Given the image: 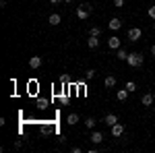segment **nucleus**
<instances>
[{"instance_id": "4", "label": "nucleus", "mask_w": 155, "mask_h": 153, "mask_svg": "<svg viewBox=\"0 0 155 153\" xmlns=\"http://www.w3.org/2000/svg\"><path fill=\"white\" fill-rule=\"evenodd\" d=\"M107 48H110V50H118V48H122V39L116 37V35H112L110 39H107Z\"/></svg>"}, {"instance_id": "5", "label": "nucleus", "mask_w": 155, "mask_h": 153, "mask_svg": "<svg viewBox=\"0 0 155 153\" xmlns=\"http://www.w3.org/2000/svg\"><path fill=\"white\" fill-rule=\"evenodd\" d=\"M153 99H155V93H145L143 97H141V104H143L145 108H151L153 106Z\"/></svg>"}, {"instance_id": "18", "label": "nucleus", "mask_w": 155, "mask_h": 153, "mask_svg": "<svg viewBox=\"0 0 155 153\" xmlns=\"http://www.w3.org/2000/svg\"><path fill=\"white\" fill-rule=\"evenodd\" d=\"M89 35L99 37V35H101V27H97V25H95V27H91V29H89Z\"/></svg>"}, {"instance_id": "15", "label": "nucleus", "mask_w": 155, "mask_h": 153, "mask_svg": "<svg viewBox=\"0 0 155 153\" xmlns=\"http://www.w3.org/2000/svg\"><path fill=\"white\" fill-rule=\"evenodd\" d=\"M87 46L91 48V50H95V48L99 46V39H97L95 35H91V37H89V39H87Z\"/></svg>"}, {"instance_id": "14", "label": "nucleus", "mask_w": 155, "mask_h": 153, "mask_svg": "<svg viewBox=\"0 0 155 153\" xmlns=\"http://www.w3.org/2000/svg\"><path fill=\"white\" fill-rule=\"evenodd\" d=\"M128 93H130V91H128V89L124 87V89H120L118 93H116V99H118V101H124V99L128 97Z\"/></svg>"}, {"instance_id": "3", "label": "nucleus", "mask_w": 155, "mask_h": 153, "mask_svg": "<svg viewBox=\"0 0 155 153\" xmlns=\"http://www.w3.org/2000/svg\"><path fill=\"white\" fill-rule=\"evenodd\" d=\"M141 35H143V31H141L139 27H130V29H128V42H139Z\"/></svg>"}, {"instance_id": "17", "label": "nucleus", "mask_w": 155, "mask_h": 153, "mask_svg": "<svg viewBox=\"0 0 155 153\" xmlns=\"http://www.w3.org/2000/svg\"><path fill=\"white\" fill-rule=\"evenodd\" d=\"M116 52H118V54H116V58H118V60H126V58H128V52H126V50H122V48H118Z\"/></svg>"}, {"instance_id": "6", "label": "nucleus", "mask_w": 155, "mask_h": 153, "mask_svg": "<svg viewBox=\"0 0 155 153\" xmlns=\"http://www.w3.org/2000/svg\"><path fill=\"white\" fill-rule=\"evenodd\" d=\"M110 128H112V137H116V139L124 135V126H122L120 122H116V124H114V126H110Z\"/></svg>"}, {"instance_id": "2", "label": "nucleus", "mask_w": 155, "mask_h": 153, "mask_svg": "<svg viewBox=\"0 0 155 153\" xmlns=\"http://www.w3.org/2000/svg\"><path fill=\"white\" fill-rule=\"evenodd\" d=\"M91 12H93V6L85 2V4H81V6L77 8V17H79V21H85V19H87Z\"/></svg>"}, {"instance_id": "8", "label": "nucleus", "mask_w": 155, "mask_h": 153, "mask_svg": "<svg viewBox=\"0 0 155 153\" xmlns=\"http://www.w3.org/2000/svg\"><path fill=\"white\" fill-rule=\"evenodd\" d=\"M48 23L52 25V27H56V25H60V23H62V17H60L58 12H52V15L48 17Z\"/></svg>"}, {"instance_id": "23", "label": "nucleus", "mask_w": 155, "mask_h": 153, "mask_svg": "<svg viewBox=\"0 0 155 153\" xmlns=\"http://www.w3.org/2000/svg\"><path fill=\"white\" fill-rule=\"evenodd\" d=\"M114 6H116V8H122V6H124V0H114Z\"/></svg>"}, {"instance_id": "7", "label": "nucleus", "mask_w": 155, "mask_h": 153, "mask_svg": "<svg viewBox=\"0 0 155 153\" xmlns=\"http://www.w3.org/2000/svg\"><path fill=\"white\" fill-rule=\"evenodd\" d=\"M107 27H110L112 31H118L120 27H122V21H120L118 17H112V19H110V23H107Z\"/></svg>"}, {"instance_id": "12", "label": "nucleus", "mask_w": 155, "mask_h": 153, "mask_svg": "<svg viewBox=\"0 0 155 153\" xmlns=\"http://www.w3.org/2000/svg\"><path fill=\"white\" fill-rule=\"evenodd\" d=\"M104 85H106V89H114L116 87V77H106V81H104Z\"/></svg>"}, {"instance_id": "1", "label": "nucleus", "mask_w": 155, "mask_h": 153, "mask_svg": "<svg viewBox=\"0 0 155 153\" xmlns=\"http://www.w3.org/2000/svg\"><path fill=\"white\" fill-rule=\"evenodd\" d=\"M126 62H128V66H132V68H139V66H143L145 56L141 54V52H132V54H128Z\"/></svg>"}, {"instance_id": "11", "label": "nucleus", "mask_w": 155, "mask_h": 153, "mask_svg": "<svg viewBox=\"0 0 155 153\" xmlns=\"http://www.w3.org/2000/svg\"><path fill=\"white\" fill-rule=\"evenodd\" d=\"M101 141H104V135H101L99 130H93V132H91V143H93V145H99Z\"/></svg>"}, {"instance_id": "22", "label": "nucleus", "mask_w": 155, "mask_h": 153, "mask_svg": "<svg viewBox=\"0 0 155 153\" xmlns=\"http://www.w3.org/2000/svg\"><path fill=\"white\" fill-rule=\"evenodd\" d=\"M147 15H149V17H151V19L155 21V4H153V6H149V11H147Z\"/></svg>"}, {"instance_id": "13", "label": "nucleus", "mask_w": 155, "mask_h": 153, "mask_svg": "<svg viewBox=\"0 0 155 153\" xmlns=\"http://www.w3.org/2000/svg\"><path fill=\"white\" fill-rule=\"evenodd\" d=\"M77 122H79V114H74V112H72V114L66 116V124H68V126H74Z\"/></svg>"}, {"instance_id": "9", "label": "nucleus", "mask_w": 155, "mask_h": 153, "mask_svg": "<svg viewBox=\"0 0 155 153\" xmlns=\"http://www.w3.org/2000/svg\"><path fill=\"white\" fill-rule=\"evenodd\" d=\"M39 66H41V58H39V56H31V58H29V68L35 71V68H39Z\"/></svg>"}, {"instance_id": "10", "label": "nucleus", "mask_w": 155, "mask_h": 153, "mask_svg": "<svg viewBox=\"0 0 155 153\" xmlns=\"http://www.w3.org/2000/svg\"><path fill=\"white\" fill-rule=\"evenodd\" d=\"M104 122H106L107 126H114V124L118 122V116H116V114H106V116H104Z\"/></svg>"}, {"instance_id": "16", "label": "nucleus", "mask_w": 155, "mask_h": 153, "mask_svg": "<svg viewBox=\"0 0 155 153\" xmlns=\"http://www.w3.org/2000/svg\"><path fill=\"white\" fill-rule=\"evenodd\" d=\"M95 68H89V71H85V81H93L95 79Z\"/></svg>"}, {"instance_id": "24", "label": "nucleus", "mask_w": 155, "mask_h": 153, "mask_svg": "<svg viewBox=\"0 0 155 153\" xmlns=\"http://www.w3.org/2000/svg\"><path fill=\"white\" fill-rule=\"evenodd\" d=\"M62 0H50V4H60Z\"/></svg>"}, {"instance_id": "26", "label": "nucleus", "mask_w": 155, "mask_h": 153, "mask_svg": "<svg viewBox=\"0 0 155 153\" xmlns=\"http://www.w3.org/2000/svg\"><path fill=\"white\" fill-rule=\"evenodd\" d=\"M153 29H155V21H153Z\"/></svg>"}, {"instance_id": "20", "label": "nucleus", "mask_w": 155, "mask_h": 153, "mask_svg": "<svg viewBox=\"0 0 155 153\" xmlns=\"http://www.w3.org/2000/svg\"><path fill=\"white\" fill-rule=\"evenodd\" d=\"M126 89H128L130 93H134V91H137V83H134V81H128V83H126Z\"/></svg>"}, {"instance_id": "21", "label": "nucleus", "mask_w": 155, "mask_h": 153, "mask_svg": "<svg viewBox=\"0 0 155 153\" xmlns=\"http://www.w3.org/2000/svg\"><path fill=\"white\" fill-rule=\"evenodd\" d=\"M37 108H39V110L48 108V99H37Z\"/></svg>"}, {"instance_id": "25", "label": "nucleus", "mask_w": 155, "mask_h": 153, "mask_svg": "<svg viewBox=\"0 0 155 153\" xmlns=\"http://www.w3.org/2000/svg\"><path fill=\"white\" fill-rule=\"evenodd\" d=\"M151 54H153V56H155V44H153V46H151Z\"/></svg>"}, {"instance_id": "19", "label": "nucleus", "mask_w": 155, "mask_h": 153, "mask_svg": "<svg viewBox=\"0 0 155 153\" xmlns=\"http://www.w3.org/2000/svg\"><path fill=\"white\" fill-rule=\"evenodd\" d=\"M85 126L87 128H95V118H87L85 120Z\"/></svg>"}]
</instances>
